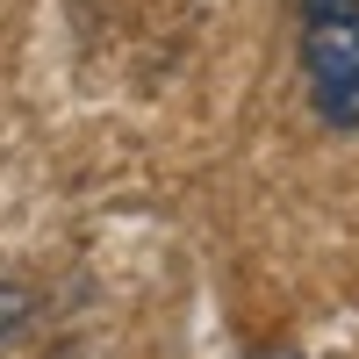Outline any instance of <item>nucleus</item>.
Instances as JSON below:
<instances>
[{"mask_svg": "<svg viewBox=\"0 0 359 359\" xmlns=\"http://www.w3.org/2000/svg\"><path fill=\"white\" fill-rule=\"evenodd\" d=\"M302 86L323 130H359V0H294Z\"/></svg>", "mask_w": 359, "mask_h": 359, "instance_id": "1", "label": "nucleus"}]
</instances>
